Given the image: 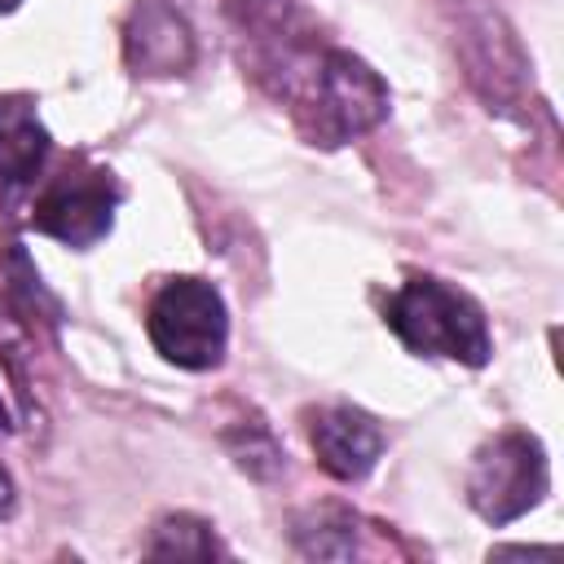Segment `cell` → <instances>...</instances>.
Returning <instances> with one entry per match:
<instances>
[{
	"mask_svg": "<svg viewBox=\"0 0 564 564\" xmlns=\"http://www.w3.org/2000/svg\"><path fill=\"white\" fill-rule=\"evenodd\" d=\"M22 0H0V13H9V9H18Z\"/></svg>",
	"mask_w": 564,
	"mask_h": 564,
	"instance_id": "12",
	"label": "cell"
},
{
	"mask_svg": "<svg viewBox=\"0 0 564 564\" xmlns=\"http://www.w3.org/2000/svg\"><path fill=\"white\" fill-rule=\"evenodd\" d=\"M383 317L397 339L419 357H454L467 366L489 361V326L480 304L441 278L414 273L410 282H401L388 295Z\"/></svg>",
	"mask_w": 564,
	"mask_h": 564,
	"instance_id": "1",
	"label": "cell"
},
{
	"mask_svg": "<svg viewBox=\"0 0 564 564\" xmlns=\"http://www.w3.org/2000/svg\"><path fill=\"white\" fill-rule=\"evenodd\" d=\"M295 546L304 555H317V560H348L357 551L352 516H344V511H317L313 520H304L295 529Z\"/></svg>",
	"mask_w": 564,
	"mask_h": 564,
	"instance_id": "10",
	"label": "cell"
},
{
	"mask_svg": "<svg viewBox=\"0 0 564 564\" xmlns=\"http://www.w3.org/2000/svg\"><path fill=\"white\" fill-rule=\"evenodd\" d=\"M546 494V454L529 432H502L476 449L467 471V502L489 524H511Z\"/></svg>",
	"mask_w": 564,
	"mask_h": 564,
	"instance_id": "4",
	"label": "cell"
},
{
	"mask_svg": "<svg viewBox=\"0 0 564 564\" xmlns=\"http://www.w3.org/2000/svg\"><path fill=\"white\" fill-rule=\"evenodd\" d=\"M9 427V410H4V401H0V432Z\"/></svg>",
	"mask_w": 564,
	"mask_h": 564,
	"instance_id": "13",
	"label": "cell"
},
{
	"mask_svg": "<svg viewBox=\"0 0 564 564\" xmlns=\"http://www.w3.org/2000/svg\"><path fill=\"white\" fill-rule=\"evenodd\" d=\"M115 203H119V185L110 181V172L75 163L44 185L31 225L66 247H93L97 238H106L115 220Z\"/></svg>",
	"mask_w": 564,
	"mask_h": 564,
	"instance_id": "5",
	"label": "cell"
},
{
	"mask_svg": "<svg viewBox=\"0 0 564 564\" xmlns=\"http://www.w3.org/2000/svg\"><path fill=\"white\" fill-rule=\"evenodd\" d=\"M13 511V480H9V471L0 467V516H9Z\"/></svg>",
	"mask_w": 564,
	"mask_h": 564,
	"instance_id": "11",
	"label": "cell"
},
{
	"mask_svg": "<svg viewBox=\"0 0 564 564\" xmlns=\"http://www.w3.org/2000/svg\"><path fill=\"white\" fill-rule=\"evenodd\" d=\"M128 62L145 75H167L189 62V31L167 4H145L128 31Z\"/></svg>",
	"mask_w": 564,
	"mask_h": 564,
	"instance_id": "8",
	"label": "cell"
},
{
	"mask_svg": "<svg viewBox=\"0 0 564 564\" xmlns=\"http://www.w3.org/2000/svg\"><path fill=\"white\" fill-rule=\"evenodd\" d=\"M145 330L154 339V348L185 370H212L225 357V335H229V317H225V300L212 282L203 278H172L159 286V295L150 300V317Z\"/></svg>",
	"mask_w": 564,
	"mask_h": 564,
	"instance_id": "3",
	"label": "cell"
},
{
	"mask_svg": "<svg viewBox=\"0 0 564 564\" xmlns=\"http://www.w3.org/2000/svg\"><path fill=\"white\" fill-rule=\"evenodd\" d=\"M295 70V106L304 115V128L313 141L322 145H339L366 128H375L383 115H388V88L383 79L352 53H322V57H308L304 66H291Z\"/></svg>",
	"mask_w": 564,
	"mask_h": 564,
	"instance_id": "2",
	"label": "cell"
},
{
	"mask_svg": "<svg viewBox=\"0 0 564 564\" xmlns=\"http://www.w3.org/2000/svg\"><path fill=\"white\" fill-rule=\"evenodd\" d=\"M145 555L154 560H212L225 555V546L216 542L212 524L198 516H163L145 542Z\"/></svg>",
	"mask_w": 564,
	"mask_h": 564,
	"instance_id": "9",
	"label": "cell"
},
{
	"mask_svg": "<svg viewBox=\"0 0 564 564\" xmlns=\"http://www.w3.org/2000/svg\"><path fill=\"white\" fill-rule=\"evenodd\" d=\"M48 154V132L26 97H0V189L35 181Z\"/></svg>",
	"mask_w": 564,
	"mask_h": 564,
	"instance_id": "7",
	"label": "cell"
},
{
	"mask_svg": "<svg viewBox=\"0 0 564 564\" xmlns=\"http://www.w3.org/2000/svg\"><path fill=\"white\" fill-rule=\"evenodd\" d=\"M308 441H313V454L317 463L335 476V480H361L379 449H383V432L370 414L352 410V405H330V410H317L313 423H308Z\"/></svg>",
	"mask_w": 564,
	"mask_h": 564,
	"instance_id": "6",
	"label": "cell"
}]
</instances>
